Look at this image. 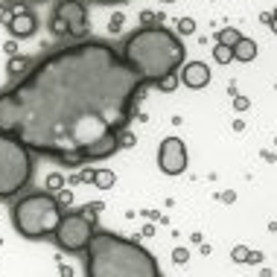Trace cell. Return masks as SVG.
Wrapping results in <instances>:
<instances>
[{
	"label": "cell",
	"instance_id": "obj_15",
	"mask_svg": "<svg viewBox=\"0 0 277 277\" xmlns=\"http://www.w3.org/2000/svg\"><path fill=\"white\" fill-rule=\"evenodd\" d=\"M50 32L62 38V35H70V27L64 24V21H62V18H59V15H53V21H50Z\"/></svg>",
	"mask_w": 277,
	"mask_h": 277
},
{
	"label": "cell",
	"instance_id": "obj_27",
	"mask_svg": "<svg viewBox=\"0 0 277 277\" xmlns=\"http://www.w3.org/2000/svg\"><path fill=\"white\" fill-rule=\"evenodd\" d=\"M93 3H102L105 6V3H125V0H93Z\"/></svg>",
	"mask_w": 277,
	"mask_h": 277
},
{
	"label": "cell",
	"instance_id": "obj_11",
	"mask_svg": "<svg viewBox=\"0 0 277 277\" xmlns=\"http://www.w3.org/2000/svg\"><path fill=\"white\" fill-rule=\"evenodd\" d=\"M234 59H237V62H254V59H257V44H254L251 38H239V41L234 44Z\"/></svg>",
	"mask_w": 277,
	"mask_h": 277
},
{
	"label": "cell",
	"instance_id": "obj_2",
	"mask_svg": "<svg viewBox=\"0 0 277 277\" xmlns=\"http://www.w3.org/2000/svg\"><path fill=\"white\" fill-rule=\"evenodd\" d=\"M88 277H158V260L143 245L123 239L117 234H93L85 248Z\"/></svg>",
	"mask_w": 277,
	"mask_h": 277
},
{
	"label": "cell",
	"instance_id": "obj_4",
	"mask_svg": "<svg viewBox=\"0 0 277 277\" xmlns=\"http://www.w3.org/2000/svg\"><path fill=\"white\" fill-rule=\"evenodd\" d=\"M59 219H62V204H59L50 193H44V190L24 196V198L15 201V207H12V225H15V231H18L21 237H27V239L53 237Z\"/></svg>",
	"mask_w": 277,
	"mask_h": 277
},
{
	"label": "cell",
	"instance_id": "obj_20",
	"mask_svg": "<svg viewBox=\"0 0 277 277\" xmlns=\"http://www.w3.org/2000/svg\"><path fill=\"white\" fill-rule=\"evenodd\" d=\"M187 257H190V254H187L184 248H175V251H172V260H175L178 266H181V263H187Z\"/></svg>",
	"mask_w": 277,
	"mask_h": 277
},
{
	"label": "cell",
	"instance_id": "obj_8",
	"mask_svg": "<svg viewBox=\"0 0 277 277\" xmlns=\"http://www.w3.org/2000/svg\"><path fill=\"white\" fill-rule=\"evenodd\" d=\"M53 15H59L64 24L70 27V35H82V32L88 30V12H85V6L79 0H62Z\"/></svg>",
	"mask_w": 277,
	"mask_h": 277
},
{
	"label": "cell",
	"instance_id": "obj_22",
	"mask_svg": "<svg viewBox=\"0 0 277 277\" xmlns=\"http://www.w3.org/2000/svg\"><path fill=\"white\" fill-rule=\"evenodd\" d=\"M234 108H237V111H245V108H248V96H234Z\"/></svg>",
	"mask_w": 277,
	"mask_h": 277
},
{
	"label": "cell",
	"instance_id": "obj_13",
	"mask_svg": "<svg viewBox=\"0 0 277 277\" xmlns=\"http://www.w3.org/2000/svg\"><path fill=\"white\" fill-rule=\"evenodd\" d=\"M213 59L219 64L234 62V47H228V44H219V47H213Z\"/></svg>",
	"mask_w": 277,
	"mask_h": 277
},
{
	"label": "cell",
	"instance_id": "obj_30",
	"mask_svg": "<svg viewBox=\"0 0 277 277\" xmlns=\"http://www.w3.org/2000/svg\"><path fill=\"white\" fill-rule=\"evenodd\" d=\"M272 15H275V18H277V9H275V12H272Z\"/></svg>",
	"mask_w": 277,
	"mask_h": 277
},
{
	"label": "cell",
	"instance_id": "obj_25",
	"mask_svg": "<svg viewBox=\"0 0 277 277\" xmlns=\"http://www.w3.org/2000/svg\"><path fill=\"white\" fill-rule=\"evenodd\" d=\"M260 260H263V254H260V251H251V254H248V260H245V263H260Z\"/></svg>",
	"mask_w": 277,
	"mask_h": 277
},
{
	"label": "cell",
	"instance_id": "obj_16",
	"mask_svg": "<svg viewBox=\"0 0 277 277\" xmlns=\"http://www.w3.org/2000/svg\"><path fill=\"white\" fill-rule=\"evenodd\" d=\"M175 85H178V73H169V76H163V79H160V82H158V88H160V91H175Z\"/></svg>",
	"mask_w": 277,
	"mask_h": 277
},
{
	"label": "cell",
	"instance_id": "obj_6",
	"mask_svg": "<svg viewBox=\"0 0 277 277\" xmlns=\"http://www.w3.org/2000/svg\"><path fill=\"white\" fill-rule=\"evenodd\" d=\"M93 225H96V222H91V219L82 213V210L62 213L59 225H56V231H53V239L59 242V248H62V251L79 254V251H85V248H88L91 237L96 234V231H93Z\"/></svg>",
	"mask_w": 277,
	"mask_h": 277
},
{
	"label": "cell",
	"instance_id": "obj_9",
	"mask_svg": "<svg viewBox=\"0 0 277 277\" xmlns=\"http://www.w3.org/2000/svg\"><path fill=\"white\" fill-rule=\"evenodd\" d=\"M178 82L193 91H201L210 85V67L204 62H187V67H181V73H178Z\"/></svg>",
	"mask_w": 277,
	"mask_h": 277
},
{
	"label": "cell",
	"instance_id": "obj_21",
	"mask_svg": "<svg viewBox=\"0 0 277 277\" xmlns=\"http://www.w3.org/2000/svg\"><path fill=\"white\" fill-rule=\"evenodd\" d=\"M62 184H64L62 175H50V178H47V190H59Z\"/></svg>",
	"mask_w": 277,
	"mask_h": 277
},
{
	"label": "cell",
	"instance_id": "obj_26",
	"mask_svg": "<svg viewBox=\"0 0 277 277\" xmlns=\"http://www.w3.org/2000/svg\"><path fill=\"white\" fill-rule=\"evenodd\" d=\"M140 21H143V24H152V21H155V12H143V15H140Z\"/></svg>",
	"mask_w": 277,
	"mask_h": 277
},
{
	"label": "cell",
	"instance_id": "obj_10",
	"mask_svg": "<svg viewBox=\"0 0 277 277\" xmlns=\"http://www.w3.org/2000/svg\"><path fill=\"white\" fill-rule=\"evenodd\" d=\"M9 32L15 35V38H30V35H35V30H38V21H35V15H32L30 9H18L12 18H9Z\"/></svg>",
	"mask_w": 277,
	"mask_h": 277
},
{
	"label": "cell",
	"instance_id": "obj_18",
	"mask_svg": "<svg viewBox=\"0 0 277 277\" xmlns=\"http://www.w3.org/2000/svg\"><path fill=\"white\" fill-rule=\"evenodd\" d=\"M27 67H30L27 59H12V62H9V70H12V73H24Z\"/></svg>",
	"mask_w": 277,
	"mask_h": 277
},
{
	"label": "cell",
	"instance_id": "obj_24",
	"mask_svg": "<svg viewBox=\"0 0 277 277\" xmlns=\"http://www.w3.org/2000/svg\"><path fill=\"white\" fill-rule=\"evenodd\" d=\"M120 27H123V18H120V15H114V18H111V30L117 32Z\"/></svg>",
	"mask_w": 277,
	"mask_h": 277
},
{
	"label": "cell",
	"instance_id": "obj_14",
	"mask_svg": "<svg viewBox=\"0 0 277 277\" xmlns=\"http://www.w3.org/2000/svg\"><path fill=\"white\" fill-rule=\"evenodd\" d=\"M239 38H242V35H239V30H234V27H228V30L219 32V44H228V47H234Z\"/></svg>",
	"mask_w": 277,
	"mask_h": 277
},
{
	"label": "cell",
	"instance_id": "obj_3",
	"mask_svg": "<svg viewBox=\"0 0 277 277\" xmlns=\"http://www.w3.org/2000/svg\"><path fill=\"white\" fill-rule=\"evenodd\" d=\"M120 56L131 70H137L146 79V85H158L163 76L178 73L184 62V44L166 27H143L125 38Z\"/></svg>",
	"mask_w": 277,
	"mask_h": 277
},
{
	"label": "cell",
	"instance_id": "obj_23",
	"mask_svg": "<svg viewBox=\"0 0 277 277\" xmlns=\"http://www.w3.org/2000/svg\"><path fill=\"white\" fill-rule=\"evenodd\" d=\"M9 18H12V12H9L3 3H0V21H3V24H9Z\"/></svg>",
	"mask_w": 277,
	"mask_h": 277
},
{
	"label": "cell",
	"instance_id": "obj_29",
	"mask_svg": "<svg viewBox=\"0 0 277 277\" xmlns=\"http://www.w3.org/2000/svg\"><path fill=\"white\" fill-rule=\"evenodd\" d=\"M163 3H175V0H163Z\"/></svg>",
	"mask_w": 277,
	"mask_h": 277
},
{
	"label": "cell",
	"instance_id": "obj_12",
	"mask_svg": "<svg viewBox=\"0 0 277 277\" xmlns=\"http://www.w3.org/2000/svg\"><path fill=\"white\" fill-rule=\"evenodd\" d=\"M114 181H117V175H114L111 169H96V172H93V184L99 187V190H108V187H114Z\"/></svg>",
	"mask_w": 277,
	"mask_h": 277
},
{
	"label": "cell",
	"instance_id": "obj_19",
	"mask_svg": "<svg viewBox=\"0 0 277 277\" xmlns=\"http://www.w3.org/2000/svg\"><path fill=\"white\" fill-rule=\"evenodd\" d=\"M248 254H251V251H248L245 245H237V248H234V260H237V263H245Z\"/></svg>",
	"mask_w": 277,
	"mask_h": 277
},
{
	"label": "cell",
	"instance_id": "obj_17",
	"mask_svg": "<svg viewBox=\"0 0 277 277\" xmlns=\"http://www.w3.org/2000/svg\"><path fill=\"white\" fill-rule=\"evenodd\" d=\"M178 32L193 35V32H196V21H193V18H181V21H178Z\"/></svg>",
	"mask_w": 277,
	"mask_h": 277
},
{
	"label": "cell",
	"instance_id": "obj_1",
	"mask_svg": "<svg viewBox=\"0 0 277 277\" xmlns=\"http://www.w3.org/2000/svg\"><path fill=\"white\" fill-rule=\"evenodd\" d=\"M146 79L105 41H79L35 62L0 93V131L64 166L120 149Z\"/></svg>",
	"mask_w": 277,
	"mask_h": 277
},
{
	"label": "cell",
	"instance_id": "obj_5",
	"mask_svg": "<svg viewBox=\"0 0 277 277\" xmlns=\"http://www.w3.org/2000/svg\"><path fill=\"white\" fill-rule=\"evenodd\" d=\"M32 178V152L15 134L0 131V198L18 196Z\"/></svg>",
	"mask_w": 277,
	"mask_h": 277
},
{
	"label": "cell",
	"instance_id": "obj_28",
	"mask_svg": "<svg viewBox=\"0 0 277 277\" xmlns=\"http://www.w3.org/2000/svg\"><path fill=\"white\" fill-rule=\"evenodd\" d=\"M272 30H275V32H277V18H275V21H272Z\"/></svg>",
	"mask_w": 277,
	"mask_h": 277
},
{
	"label": "cell",
	"instance_id": "obj_7",
	"mask_svg": "<svg viewBox=\"0 0 277 277\" xmlns=\"http://www.w3.org/2000/svg\"><path fill=\"white\" fill-rule=\"evenodd\" d=\"M158 166L166 175H181L187 169V146L181 137H166L158 149Z\"/></svg>",
	"mask_w": 277,
	"mask_h": 277
}]
</instances>
